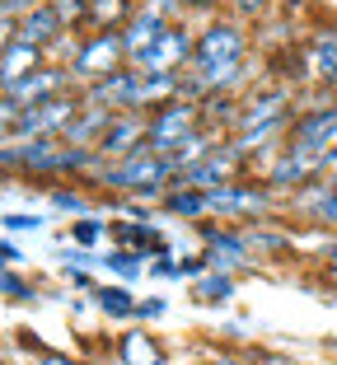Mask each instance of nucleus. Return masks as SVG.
<instances>
[{
  "instance_id": "a878e982",
  "label": "nucleus",
  "mask_w": 337,
  "mask_h": 365,
  "mask_svg": "<svg viewBox=\"0 0 337 365\" xmlns=\"http://www.w3.org/2000/svg\"><path fill=\"white\" fill-rule=\"evenodd\" d=\"M47 206L61 211V215H94V197L71 187V182H52V187H47Z\"/></svg>"
},
{
  "instance_id": "c756f323",
  "label": "nucleus",
  "mask_w": 337,
  "mask_h": 365,
  "mask_svg": "<svg viewBox=\"0 0 337 365\" xmlns=\"http://www.w3.org/2000/svg\"><path fill=\"white\" fill-rule=\"evenodd\" d=\"M281 0H225V14H234L239 24H262Z\"/></svg>"
},
{
  "instance_id": "2eb2a0df",
  "label": "nucleus",
  "mask_w": 337,
  "mask_h": 365,
  "mask_svg": "<svg viewBox=\"0 0 337 365\" xmlns=\"http://www.w3.org/2000/svg\"><path fill=\"white\" fill-rule=\"evenodd\" d=\"M178 19H164V14H155V10H145V5H136V14H131L127 24H122V47H127V56H131V66L141 61L145 52H150L155 43H160L164 33L174 29Z\"/></svg>"
},
{
  "instance_id": "f03ea898",
  "label": "nucleus",
  "mask_w": 337,
  "mask_h": 365,
  "mask_svg": "<svg viewBox=\"0 0 337 365\" xmlns=\"http://www.w3.org/2000/svg\"><path fill=\"white\" fill-rule=\"evenodd\" d=\"M89 192H118L127 202H145V206H160L164 197L178 187V169L164 155L141 150V155H127V160H103L89 169L85 178Z\"/></svg>"
},
{
  "instance_id": "423d86ee",
  "label": "nucleus",
  "mask_w": 337,
  "mask_h": 365,
  "mask_svg": "<svg viewBox=\"0 0 337 365\" xmlns=\"http://www.w3.org/2000/svg\"><path fill=\"white\" fill-rule=\"evenodd\" d=\"M197 127H202V103H197L192 94H178V98H169V103L145 113V140H150L155 155H169L178 140H187Z\"/></svg>"
},
{
  "instance_id": "412c9836",
  "label": "nucleus",
  "mask_w": 337,
  "mask_h": 365,
  "mask_svg": "<svg viewBox=\"0 0 337 365\" xmlns=\"http://www.w3.org/2000/svg\"><path fill=\"white\" fill-rule=\"evenodd\" d=\"M249 244H253V258H291V248H295V239L286 235L281 225H272V220H253L249 225Z\"/></svg>"
},
{
  "instance_id": "72a5a7b5",
  "label": "nucleus",
  "mask_w": 337,
  "mask_h": 365,
  "mask_svg": "<svg viewBox=\"0 0 337 365\" xmlns=\"http://www.w3.org/2000/svg\"><path fill=\"white\" fill-rule=\"evenodd\" d=\"M183 10H187L192 24H207V19H216V14L225 10V0H183Z\"/></svg>"
},
{
  "instance_id": "f257e3e1",
  "label": "nucleus",
  "mask_w": 337,
  "mask_h": 365,
  "mask_svg": "<svg viewBox=\"0 0 337 365\" xmlns=\"http://www.w3.org/2000/svg\"><path fill=\"white\" fill-rule=\"evenodd\" d=\"M258 85V61H253V33L234 14L197 24V56L183 76V94H244Z\"/></svg>"
},
{
  "instance_id": "4c0bfd02",
  "label": "nucleus",
  "mask_w": 337,
  "mask_h": 365,
  "mask_svg": "<svg viewBox=\"0 0 337 365\" xmlns=\"http://www.w3.org/2000/svg\"><path fill=\"white\" fill-rule=\"evenodd\" d=\"M164 314H169V304H164L160 295H155V300H141V304H136V323H150V319H164Z\"/></svg>"
},
{
  "instance_id": "7ed1b4c3",
  "label": "nucleus",
  "mask_w": 337,
  "mask_h": 365,
  "mask_svg": "<svg viewBox=\"0 0 337 365\" xmlns=\"http://www.w3.org/2000/svg\"><path fill=\"white\" fill-rule=\"evenodd\" d=\"M286 85H305L314 94H337V19L323 14L314 29L295 43Z\"/></svg>"
},
{
  "instance_id": "b1692460",
  "label": "nucleus",
  "mask_w": 337,
  "mask_h": 365,
  "mask_svg": "<svg viewBox=\"0 0 337 365\" xmlns=\"http://www.w3.org/2000/svg\"><path fill=\"white\" fill-rule=\"evenodd\" d=\"M164 215H178V220H207L211 215V197L202 187H174V192L160 202Z\"/></svg>"
},
{
  "instance_id": "7c9ffc66",
  "label": "nucleus",
  "mask_w": 337,
  "mask_h": 365,
  "mask_svg": "<svg viewBox=\"0 0 337 365\" xmlns=\"http://www.w3.org/2000/svg\"><path fill=\"white\" fill-rule=\"evenodd\" d=\"M14 131H19V103L10 94H0V145H10Z\"/></svg>"
},
{
  "instance_id": "dca6fc26",
  "label": "nucleus",
  "mask_w": 337,
  "mask_h": 365,
  "mask_svg": "<svg viewBox=\"0 0 337 365\" xmlns=\"http://www.w3.org/2000/svg\"><path fill=\"white\" fill-rule=\"evenodd\" d=\"M47 61H52V56H47L43 47L24 43V38H10V43L0 47V94H10L19 80H28L33 71H43Z\"/></svg>"
},
{
  "instance_id": "cd10ccee",
  "label": "nucleus",
  "mask_w": 337,
  "mask_h": 365,
  "mask_svg": "<svg viewBox=\"0 0 337 365\" xmlns=\"http://www.w3.org/2000/svg\"><path fill=\"white\" fill-rule=\"evenodd\" d=\"M108 235H113V225H108V220H94V215H80L76 225H71V239H76V248H98Z\"/></svg>"
},
{
  "instance_id": "e433bc0d",
  "label": "nucleus",
  "mask_w": 337,
  "mask_h": 365,
  "mask_svg": "<svg viewBox=\"0 0 337 365\" xmlns=\"http://www.w3.org/2000/svg\"><path fill=\"white\" fill-rule=\"evenodd\" d=\"M136 5H145V10L164 14V19H187V10H183V0H136Z\"/></svg>"
},
{
  "instance_id": "c03bdc74",
  "label": "nucleus",
  "mask_w": 337,
  "mask_h": 365,
  "mask_svg": "<svg viewBox=\"0 0 337 365\" xmlns=\"http://www.w3.org/2000/svg\"><path fill=\"white\" fill-rule=\"evenodd\" d=\"M323 178H328V182H337V150L328 155V164H323Z\"/></svg>"
},
{
  "instance_id": "79ce46f5",
  "label": "nucleus",
  "mask_w": 337,
  "mask_h": 365,
  "mask_svg": "<svg viewBox=\"0 0 337 365\" xmlns=\"http://www.w3.org/2000/svg\"><path fill=\"white\" fill-rule=\"evenodd\" d=\"M0 262H5V267H19V262H24L19 244H10V239H0Z\"/></svg>"
},
{
  "instance_id": "c85d7f7f",
  "label": "nucleus",
  "mask_w": 337,
  "mask_h": 365,
  "mask_svg": "<svg viewBox=\"0 0 337 365\" xmlns=\"http://www.w3.org/2000/svg\"><path fill=\"white\" fill-rule=\"evenodd\" d=\"M309 258L323 272H337V230H309Z\"/></svg>"
},
{
  "instance_id": "37998d69",
  "label": "nucleus",
  "mask_w": 337,
  "mask_h": 365,
  "mask_svg": "<svg viewBox=\"0 0 337 365\" xmlns=\"http://www.w3.org/2000/svg\"><path fill=\"white\" fill-rule=\"evenodd\" d=\"M33 5H38V0H0V10H5V14H14V19H19L24 10H33Z\"/></svg>"
},
{
  "instance_id": "6e6552de",
  "label": "nucleus",
  "mask_w": 337,
  "mask_h": 365,
  "mask_svg": "<svg viewBox=\"0 0 337 365\" xmlns=\"http://www.w3.org/2000/svg\"><path fill=\"white\" fill-rule=\"evenodd\" d=\"M80 108H85V94H80V89H66V94H52V98H43V103L19 108V131H14V140L66 136V131L76 127Z\"/></svg>"
},
{
  "instance_id": "473e14b6",
  "label": "nucleus",
  "mask_w": 337,
  "mask_h": 365,
  "mask_svg": "<svg viewBox=\"0 0 337 365\" xmlns=\"http://www.w3.org/2000/svg\"><path fill=\"white\" fill-rule=\"evenodd\" d=\"M0 225L10 230V235H33V230H43V215H33V211H10V215H0Z\"/></svg>"
},
{
  "instance_id": "c9c22d12",
  "label": "nucleus",
  "mask_w": 337,
  "mask_h": 365,
  "mask_svg": "<svg viewBox=\"0 0 337 365\" xmlns=\"http://www.w3.org/2000/svg\"><path fill=\"white\" fill-rule=\"evenodd\" d=\"M249 361L253 365H305V361H295V356H286V351H272V346H249Z\"/></svg>"
},
{
  "instance_id": "39448f33",
  "label": "nucleus",
  "mask_w": 337,
  "mask_h": 365,
  "mask_svg": "<svg viewBox=\"0 0 337 365\" xmlns=\"http://www.w3.org/2000/svg\"><path fill=\"white\" fill-rule=\"evenodd\" d=\"M122 66H131L127 47H122V33H80L76 52H71V61H66V71H71L76 85L85 89V85H94V80L122 71Z\"/></svg>"
},
{
  "instance_id": "0eeeda50",
  "label": "nucleus",
  "mask_w": 337,
  "mask_h": 365,
  "mask_svg": "<svg viewBox=\"0 0 337 365\" xmlns=\"http://www.w3.org/2000/svg\"><path fill=\"white\" fill-rule=\"evenodd\" d=\"M286 145H300V150L328 160L337 150V94H314V103H300Z\"/></svg>"
},
{
  "instance_id": "393cba45",
  "label": "nucleus",
  "mask_w": 337,
  "mask_h": 365,
  "mask_svg": "<svg viewBox=\"0 0 337 365\" xmlns=\"http://www.w3.org/2000/svg\"><path fill=\"white\" fill-rule=\"evenodd\" d=\"M94 304H98V314L103 319H113V323H127V319H136V295H127V286H94Z\"/></svg>"
},
{
  "instance_id": "20e7f679",
  "label": "nucleus",
  "mask_w": 337,
  "mask_h": 365,
  "mask_svg": "<svg viewBox=\"0 0 337 365\" xmlns=\"http://www.w3.org/2000/svg\"><path fill=\"white\" fill-rule=\"evenodd\" d=\"M211 197V220H272V215H281V206H286V197L281 192H272L267 182L258 178V173H244V178H229L225 187H216V192H207Z\"/></svg>"
},
{
  "instance_id": "f704fd0d",
  "label": "nucleus",
  "mask_w": 337,
  "mask_h": 365,
  "mask_svg": "<svg viewBox=\"0 0 337 365\" xmlns=\"http://www.w3.org/2000/svg\"><path fill=\"white\" fill-rule=\"evenodd\" d=\"M207 365H253V361H249V351H239V346H211Z\"/></svg>"
},
{
  "instance_id": "a18cd8bd",
  "label": "nucleus",
  "mask_w": 337,
  "mask_h": 365,
  "mask_svg": "<svg viewBox=\"0 0 337 365\" xmlns=\"http://www.w3.org/2000/svg\"><path fill=\"white\" fill-rule=\"evenodd\" d=\"M333 351H337V346H333Z\"/></svg>"
},
{
  "instance_id": "6ab92c4d",
  "label": "nucleus",
  "mask_w": 337,
  "mask_h": 365,
  "mask_svg": "<svg viewBox=\"0 0 337 365\" xmlns=\"http://www.w3.org/2000/svg\"><path fill=\"white\" fill-rule=\"evenodd\" d=\"M113 239H118L122 248H136V253H145V258H160V253H169V239H164L160 230L150 225V220H118V225H113Z\"/></svg>"
},
{
  "instance_id": "9d476101",
  "label": "nucleus",
  "mask_w": 337,
  "mask_h": 365,
  "mask_svg": "<svg viewBox=\"0 0 337 365\" xmlns=\"http://www.w3.org/2000/svg\"><path fill=\"white\" fill-rule=\"evenodd\" d=\"M197 235L207 244V258L216 272H244L253 262L249 225H234V220H197Z\"/></svg>"
},
{
  "instance_id": "ddd939ff",
  "label": "nucleus",
  "mask_w": 337,
  "mask_h": 365,
  "mask_svg": "<svg viewBox=\"0 0 337 365\" xmlns=\"http://www.w3.org/2000/svg\"><path fill=\"white\" fill-rule=\"evenodd\" d=\"M14 38H24V43H33V47H43V52L52 56L56 47L71 38V29L61 24V14H56L47 0H38L33 10H24L19 19H14Z\"/></svg>"
},
{
  "instance_id": "a211bd4d",
  "label": "nucleus",
  "mask_w": 337,
  "mask_h": 365,
  "mask_svg": "<svg viewBox=\"0 0 337 365\" xmlns=\"http://www.w3.org/2000/svg\"><path fill=\"white\" fill-rule=\"evenodd\" d=\"M113 356H118V365H169L164 346L155 342L150 333H145L141 323H136L131 333H118V342H113Z\"/></svg>"
},
{
  "instance_id": "bb28decb",
  "label": "nucleus",
  "mask_w": 337,
  "mask_h": 365,
  "mask_svg": "<svg viewBox=\"0 0 337 365\" xmlns=\"http://www.w3.org/2000/svg\"><path fill=\"white\" fill-rule=\"evenodd\" d=\"M98 262H103L113 277H122V281H136V277L145 272V253H136V248H122V244L108 248V253H103Z\"/></svg>"
},
{
  "instance_id": "f8f14e48",
  "label": "nucleus",
  "mask_w": 337,
  "mask_h": 365,
  "mask_svg": "<svg viewBox=\"0 0 337 365\" xmlns=\"http://www.w3.org/2000/svg\"><path fill=\"white\" fill-rule=\"evenodd\" d=\"M80 94H85L89 103L108 108V113H145V71L141 66H122L113 76L85 85Z\"/></svg>"
},
{
  "instance_id": "5701e85b",
  "label": "nucleus",
  "mask_w": 337,
  "mask_h": 365,
  "mask_svg": "<svg viewBox=\"0 0 337 365\" xmlns=\"http://www.w3.org/2000/svg\"><path fill=\"white\" fill-rule=\"evenodd\" d=\"M108 122H113L108 108H98V103H89V98H85V108H80L76 127L66 131V140H76V145H89V150H98V136L108 131Z\"/></svg>"
},
{
  "instance_id": "9b49d317",
  "label": "nucleus",
  "mask_w": 337,
  "mask_h": 365,
  "mask_svg": "<svg viewBox=\"0 0 337 365\" xmlns=\"http://www.w3.org/2000/svg\"><path fill=\"white\" fill-rule=\"evenodd\" d=\"M192 56H197V24L192 19H178L136 66H141L145 76H187Z\"/></svg>"
},
{
  "instance_id": "ea45409f",
  "label": "nucleus",
  "mask_w": 337,
  "mask_h": 365,
  "mask_svg": "<svg viewBox=\"0 0 337 365\" xmlns=\"http://www.w3.org/2000/svg\"><path fill=\"white\" fill-rule=\"evenodd\" d=\"M178 262H183V277H207V272H211V258H207V253H192V258H178Z\"/></svg>"
},
{
  "instance_id": "aec40b11",
  "label": "nucleus",
  "mask_w": 337,
  "mask_h": 365,
  "mask_svg": "<svg viewBox=\"0 0 337 365\" xmlns=\"http://www.w3.org/2000/svg\"><path fill=\"white\" fill-rule=\"evenodd\" d=\"M131 14H136V0H89L85 33H122Z\"/></svg>"
},
{
  "instance_id": "4468645a",
  "label": "nucleus",
  "mask_w": 337,
  "mask_h": 365,
  "mask_svg": "<svg viewBox=\"0 0 337 365\" xmlns=\"http://www.w3.org/2000/svg\"><path fill=\"white\" fill-rule=\"evenodd\" d=\"M150 150L145 140V113H113L108 131L98 136V155L103 160H127V155H141Z\"/></svg>"
},
{
  "instance_id": "58836bf2",
  "label": "nucleus",
  "mask_w": 337,
  "mask_h": 365,
  "mask_svg": "<svg viewBox=\"0 0 337 365\" xmlns=\"http://www.w3.org/2000/svg\"><path fill=\"white\" fill-rule=\"evenodd\" d=\"M150 272H155V277H183V262H178L174 253H160V258L150 262Z\"/></svg>"
},
{
  "instance_id": "2f4dec72",
  "label": "nucleus",
  "mask_w": 337,
  "mask_h": 365,
  "mask_svg": "<svg viewBox=\"0 0 337 365\" xmlns=\"http://www.w3.org/2000/svg\"><path fill=\"white\" fill-rule=\"evenodd\" d=\"M0 295H5V300H33L38 290H33V281H24L19 272H0Z\"/></svg>"
},
{
  "instance_id": "1a4fd4ad",
  "label": "nucleus",
  "mask_w": 337,
  "mask_h": 365,
  "mask_svg": "<svg viewBox=\"0 0 337 365\" xmlns=\"http://www.w3.org/2000/svg\"><path fill=\"white\" fill-rule=\"evenodd\" d=\"M323 155H309V150H300V145H286L281 140V150L276 155H267V160L258 164V178L272 187V192H281V197H291V192H300L305 182H314V178H323Z\"/></svg>"
},
{
  "instance_id": "4be33fe9",
  "label": "nucleus",
  "mask_w": 337,
  "mask_h": 365,
  "mask_svg": "<svg viewBox=\"0 0 337 365\" xmlns=\"http://www.w3.org/2000/svg\"><path fill=\"white\" fill-rule=\"evenodd\" d=\"M234 290H239L234 272H216V267H211L207 277H197V281H192V300H197V304H211V309H220V304L234 300Z\"/></svg>"
},
{
  "instance_id": "a19ab883",
  "label": "nucleus",
  "mask_w": 337,
  "mask_h": 365,
  "mask_svg": "<svg viewBox=\"0 0 337 365\" xmlns=\"http://www.w3.org/2000/svg\"><path fill=\"white\" fill-rule=\"evenodd\" d=\"M33 365H80L76 356H66V351H52V346H43V351L33 356Z\"/></svg>"
},
{
  "instance_id": "f3484780",
  "label": "nucleus",
  "mask_w": 337,
  "mask_h": 365,
  "mask_svg": "<svg viewBox=\"0 0 337 365\" xmlns=\"http://www.w3.org/2000/svg\"><path fill=\"white\" fill-rule=\"evenodd\" d=\"M66 89H80L76 76H71L61 61H47L43 71H33L28 80H19V85L10 89V98L19 108H28V103H43V98H52V94H66Z\"/></svg>"
}]
</instances>
